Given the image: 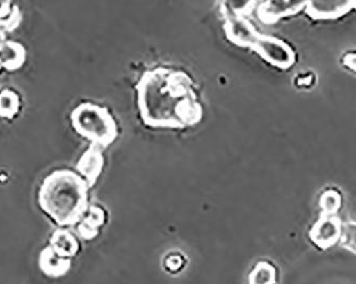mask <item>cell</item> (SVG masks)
<instances>
[{
	"label": "cell",
	"mask_w": 356,
	"mask_h": 284,
	"mask_svg": "<svg viewBox=\"0 0 356 284\" xmlns=\"http://www.w3.org/2000/svg\"><path fill=\"white\" fill-rule=\"evenodd\" d=\"M355 9V1H307L306 13L313 19H337Z\"/></svg>",
	"instance_id": "ba28073f"
},
{
	"label": "cell",
	"mask_w": 356,
	"mask_h": 284,
	"mask_svg": "<svg viewBox=\"0 0 356 284\" xmlns=\"http://www.w3.org/2000/svg\"><path fill=\"white\" fill-rule=\"evenodd\" d=\"M307 1H266L257 9V15L263 23L274 24L286 16L295 15L305 9Z\"/></svg>",
	"instance_id": "52a82bcc"
},
{
	"label": "cell",
	"mask_w": 356,
	"mask_h": 284,
	"mask_svg": "<svg viewBox=\"0 0 356 284\" xmlns=\"http://www.w3.org/2000/svg\"><path fill=\"white\" fill-rule=\"evenodd\" d=\"M5 31H3V28L0 27V44L3 43V42H5Z\"/></svg>",
	"instance_id": "d6986e66"
},
{
	"label": "cell",
	"mask_w": 356,
	"mask_h": 284,
	"mask_svg": "<svg viewBox=\"0 0 356 284\" xmlns=\"http://www.w3.org/2000/svg\"><path fill=\"white\" fill-rule=\"evenodd\" d=\"M89 189L79 174L58 169L42 182L38 195L40 208L58 226L76 225L89 208Z\"/></svg>",
	"instance_id": "7a4b0ae2"
},
{
	"label": "cell",
	"mask_w": 356,
	"mask_h": 284,
	"mask_svg": "<svg viewBox=\"0 0 356 284\" xmlns=\"http://www.w3.org/2000/svg\"><path fill=\"white\" fill-rule=\"evenodd\" d=\"M102 150V148L91 144L76 165L78 174L85 179L90 189L95 185L103 172L104 156Z\"/></svg>",
	"instance_id": "8992f818"
},
{
	"label": "cell",
	"mask_w": 356,
	"mask_h": 284,
	"mask_svg": "<svg viewBox=\"0 0 356 284\" xmlns=\"http://www.w3.org/2000/svg\"><path fill=\"white\" fill-rule=\"evenodd\" d=\"M184 260L179 256H171L167 260V266L171 271H177V269L183 267Z\"/></svg>",
	"instance_id": "e0dca14e"
},
{
	"label": "cell",
	"mask_w": 356,
	"mask_h": 284,
	"mask_svg": "<svg viewBox=\"0 0 356 284\" xmlns=\"http://www.w3.org/2000/svg\"><path fill=\"white\" fill-rule=\"evenodd\" d=\"M26 61V49L21 43L5 41L0 44V65L9 72L21 69Z\"/></svg>",
	"instance_id": "8fae6325"
},
{
	"label": "cell",
	"mask_w": 356,
	"mask_h": 284,
	"mask_svg": "<svg viewBox=\"0 0 356 284\" xmlns=\"http://www.w3.org/2000/svg\"><path fill=\"white\" fill-rule=\"evenodd\" d=\"M19 108L21 100L15 92L9 89L0 91V117L12 119L19 113Z\"/></svg>",
	"instance_id": "4fadbf2b"
},
{
	"label": "cell",
	"mask_w": 356,
	"mask_h": 284,
	"mask_svg": "<svg viewBox=\"0 0 356 284\" xmlns=\"http://www.w3.org/2000/svg\"><path fill=\"white\" fill-rule=\"evenodd\" d=\"M1 69H3V66L0 65V71H1Z\"/></svg>",
	"instance_id": "ffe728a7"
},
{
	"label": "cell",
	"mask_w": 356,
	"mask_h": 284,
	"mask_svg": "<svg viewBox=\"0 0 356 284\" xmlns=\"http://www.w3.org/2000/svg\"><path fill=\"white\" fill-rule=\"evenodd\" d=\"M277 271L268 262H259L250 274L249 284H274Z\"/></svg>",
	"instance_id": "5bb4252c"
},
{
	"label": "cell",
	"mask_w": 356,
	"mask_h": 284,
	"mask_svg": "<svg viewBox=\"0 0 356 284\" xmlns=\"http://www.w3.org/2000/svg\"><path fill=\"white\" fill-rule=\"evenodd\" d=\"M137 105L145 125L186 129L197 125L204 110L192 78L181 69L158 66L144 72L136 85Z\"/></svg>",
	"instance_id": "6da1fadb"
},
{
	"label": "cell",
	"mask_w": 356,
	"mask_h": 284,
	"mask_svg": "<svg viewBox=\"0 0 356 284\" xmlns=\"http://www.w3.org/2000/svg\"><path fill=\"white\" fill-rule=\"evenodd\" d=\"M341 243L343 247L356 255V223L347 222L341 228Z\"/></svg>",
	"instance_id": "2e32d148"
},
{
	"label": "cell",
	"mask_w": 356,
	"mask_h": 284,
	"mask_svg": "<svg viewBox=\"0 0 356 284\" xmlns=\"http://www.w3.org/2000/svg\"><path fill=\"white\" fill-rule=\"evenodd\" d=\"M320 207H321L322 214L327 215H334L337 213L338 210L341 207V196L335 190H329L322 194L320 198Z\"/></svg>",
	"instance_id": "9a60e30c"
},
{
	"label": "cell",
	"mask_w": 356,
	"mask_h": 284,
	"mask_svg": "<svg viewBox=\"0 0 356 284\" xmlns=\"http://www.w3.org/2000/svg\"><path fill=\"white\" fill-rule=\"evenodd\" d=\"M343 63L352 71L356 72V53H348L343 58Z\"/></svg>",
	"instance_id": "ac0fdd59"
},
{
	"label": "cell",
	"mask_w": 356,
	"mask_h": 284,
	"mask_svg": "<svg viewBox=\"0 0 356 284\" xmlns=\"http://www.w3.org/2000/svg\"><path fill=\"white\" fill-rule=\"evenodd\" d=\"M71 121L78 135L102 149L111 145L119 135L117 122L109 110L96 103H80L72 112Z\"/></svg>",
	"instance_id": "277c9868"
},
{
	"label": "cell",
	"mask_w": 356,
	"mask_h": 284,
	"mask_svg": "<svg viewBox=\"0 0 356 284\" xmlns=\"http://www.w3.org/2000/svg\"><path fill=\"white\" fill-rule=\"evenodd\" d=\"M54 250L58 255L63 258H73L77 255L79 250V243L75 235L69 230L59 229L56 230L51 237V244Z\"/></svg>",
	"instance_id": "7c38bea8"
},
{
	"label": "cell",
	"mask_w": 356,
	"mask_h": 284,
	"mask_svg": "<svg viewBox=\"0 0 356 284\" xmlns=\"http://www.w3.org/2000/svg\"><path fill=\"white\" fill-rule=\"evenodd\" d=\"M39 264L41 271L49 277H61L71 269V260L58 255L51 245L42 250Z\"/></svg>",
	"instance_id": "9c48e42d"
},
{
	"label": "cell",
	"mask_w": 356,
	"mask_h": 284,
	"mask_svg": "<svg viewBox=\"0 0 356 284\" xmlns=\"http://www.w3.org/2000/svg\"><path fill=\"white\" fill-rule=\"evenodd\" d=\"M341 228L343 224L336 216L322 214L321 217L312 228L309 235L312 241L318 247L325 249L341 241Z\"/></svg>",
	"instance_id": "5b68a950"
},
{
	"label": "cell",
	"mask_w": 356,
	"mask_h": 284,
	"mask_svg": "<svg viewBox=\"0 0 356 284\" xmlns=\"http://www.w3.org/2000/svg\"><path fill=\"white\" fill-rule=\"evenodd\" d=\"M106 213L103 208L90 205L87 212L80 219L77 231L80 237L85 240H92L99 235V228L105 224Z\"/></svg>",
	"instance_id": "30bf717a"
},
{
	"label": "cell",
	"mask_w": 356,
	"mask_h": 284,
	"mask_svg": "<svg viewBox=\"0 0 356 284\" xmlns=\"http://www.w3.org/2000/svg\"><path fill=\"white\" fill-rule=\"evenodd\" d=\"M226 3L229 9L223 8L221 10L225 16L223 28L229 41L241 47L251 48L266 62L277 69H288L295 64L296 53L293 48L281 39L258 32L247 19L252 6L256 5L255 3H245L243 7L238 9L234 7L233 3Z\"/></svg>",
	"instance_id": "3957f363"
}]
</instances>
